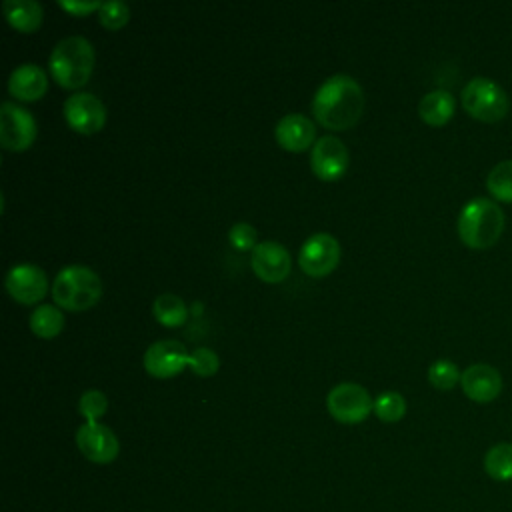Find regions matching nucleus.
I'll list each match as a JSON object with an SVG mask.
<instances>
[{
	"label": "nucleus",
	"mask_w": 512,
	"mask_h": 512,
	"mask_svg": "<svg viewBox=\"0 0 512 512\" xmlns=\"http://www.w3.org/2000/svg\"><path fill=\"white\" fill-rule=\"evenodd\" d=\"M364 90L356 78L338 72L328 76L314 92V118L330 130H346L358 122L364 112Z\"/></svg>",
	"instance_id": "nucleus-1"
},
{
	"label": "nucleus",
	"mask_w": 512,
	"mask_h": 512,
	"mask_svg": "<svg viewBox=\"0 0 512 512\" xmlns=\"http://www.w3.org/2000/svg\"><path fill=\"white\" fill-rule=\"evenodd\" d=\"M504 210L496 200L472 198L468 200L456 220V230L460 240L474 250H484L494 246L504 232Z\"/></svg>",
	"instance_id": "nucleus-2"
},
{
	"label": "nucleus",
	"mask_w": 512,
	"mask_h": 512,
	"mask_svg": "<svg viewBox=\"0 0 512 512\" xmlns=\"http://www.w3.org/2000/svg\"><path fill=\"white\" fill-rule=\"evenodd\" d=\"M94 62L96 54L90 40L86 36L72 34L54 44L48 58V68L60 86L80 88L92 76Z\"/></svg>",
	"instance_id": "nucleus-3"
},
{
	"label": "nucleus",
	"mask_w": 512,
	"mask_h": 512,
	"mask_svg": "<svg viewBox=\"0 0 512 512\" xmlns=\"http://www.w3.org/2000/svg\"><path fill=\"white\" fill-rule=\"evenodd\" d=\"M50 290L60 308L80 312L100 300L102 280L98 272L86 264H68L56 272Z\"/></svg>",
	"instance_id": "nucleus-4"
},
{
	"label": "nucleus",
	"mask_w": 512,
	"mask_h": 512,
	"mask_svg": "<svg viewBox=\"0 0 512 512\" xmlns=\"http://www.w3.org/2000/svg\"><path fill=\"white\" fill-rule=\"evenodd\" d=\"M462 108L480 122H498L508 114L510 102L504 88L486 76H474L460 92Z\"/></svg>",
	"instance_id": "nucleus-5"
},
{
	"label": "nucleus",
	"mask_w": 512,
	"mask_h": 512,
	"mask_svg": "<svg viewBox=\"0 0 512 512\" xmlns=\"http://www.w3.org/2000/svg\"><path fill=\"white\" fill-rule=\"evenodd\" d=\"M326 408L330 416L342 424H358L374 408L370 392L358 382H340L330 388L326 396Z\"/></svg>",
	"instance_id": "nucleus-6"
},
{
	"label": "nucleus",
	"mask_w": 512,
	"mask_h": 512,
	"mask_svg": "<svg viewBox=\"0 0 512 512\" xmlns=\"http://www.w3.org/2000/svg\"><path fill=\"white\" fill-rule=\"evenodd\" d=\"M36 118L24 106L6 100L0 106V144L6 150H26L36 140Z\"/></svg>",
	"instance_id": "nucleus-7"
},
{
	"label": "nucleus",
	"mask_w": 512,
	"mask_h": 512,
	"mask_svg": "<svg viewBox=\"0 0 512 512\" xmlns=\"http://www.w3.org/2000/svg\"><path fill=\"white\" fill-rule=\"evenodd\" d=\"M340 262V242L330 232L310 234L298 252V264L308 276H326Z\"/></svg>",
	"instance_id": "nucleus-8"
},
{
	"label": "nucleus",
	"mask_w": 512,
	"mask_h": 512,
	"mask_svg": "<svg viewBox=\"0 0 512 512\" xmlns=\"http://www.w3.org/2000/svg\"><path fill=\"white\" fill-rule=\"evenodd\" d=\"M68 126L80 134H94L106 122V106L92 92H74L62 104Z\"/></svg>",
	"instance_id": "nucleus-9"
},
{
	"label": "nucleus",
	"mask_w": 512,
	"mask_h": 512,
	"mask_svg": "<svg viewBox=\"0 0 512 512\" xmlns=\"http://www.w3.org/2000/svg\"><path fill=\"white\" fill-rule=\"evenodd\" d=\"M74 438L82 456L94 464H108L116 460L120 452L118 436L102 422H84L78 426Z\"/></svg>",
	"instance_id": "nucleus-10"
},
{
	"label": "nucleus",
	"mask_w": 512,
	"mask_h": 512,
	"mask_svg": "<svg viewBox=\"0 0 512 512\" xmlns=\"http://www.w3.org/2000/svg\"><path fill=\"white\" fill-rule=\"evenodd\" d=\"M350 166V152L346 144L334 136L324 134L316 138L310 152V168L322 180H338Z\"/></svg>",
	"instance_id": "nucleus-11"
},
{
	"label": "nucleus",
	"mask_w": 512,
	"mask_h": 512,
	"mask_svg": "<svg viewBox=\"0 0 512 512\" xmlns=\"http://www.w3.org/2000/svg\"><path fill=\"white\" fill-rule=\"evenodd\" d=\"M188 356L190 352L180 340L164 338V340L152 342L146 348L142 356V364H144V370L156 378H172L188 366Z\"/></svg>",
	"instance_id": "nucleus-12"
},
{
	"label": "nucleus",
	"mask_w": 512,
	"mask_h": 512,
	"mask_svg": "<svg viewBox=\"0 0 512 512\" xmlns=\"http://www.w3.org/2000/svg\"><path fill=\"white\" fill-rule=\"evenodd\" d=\"M4 286L8 294L18 300L20 304H34L40 302L48 292V278L46 272L32 262L14 264L4 278Z\"/></svg>",
	"instance_id": "nucleus-13"
},
{
	"label": "nucleus",
	"mask_w": 512,
	"mask_h": 512,
	"mask_svg": "<svg viewBox=\"0 0 512 512\" xmlns=\"http://www.w3.org/2000/svg\"><path fill=\"white\" fill-rule=\"evenodd\" d=\"M250 266L264 282H280L290 274L292 258L278 240H260L250 254Z\"/></svg>",
	"instance_id": "nucleus-14"
},
{
	"label": "nucleus",
	"mask_w": 512,
	"mask_h": 512,
	"mask_svg": "<svg viewBox=\"0 0 512 512\" xmlns=\"http://www.w3.org/2000/svg\"><path fill=\"white\" fill-rule=\"evenodd\" d=\"M460 386H462V392L472 402L486 404L496 400L498 394L502 392V376L494 366L478 362L464 368L460 376Z\"/></svg>",
	"instance_id": "nucleus-15"
},
{
	"label": "nucleus",
	"mask_w": 512,
	"mask_h": 512,
	"mask_svg": "<svg viewBox=\"0 0 512 512\" xmlns=\"http://www.w3.org/2000/svg\"><path fill=\"white\" fill-rule=\"evenodd\" d=\"M274 136L282 148L300 152L316 142V124L306 114L290 112L276 122Z\"/></svg>",
	"instance_id": "nucleus-16"
},
{
	"label": "nucleus",
	"mask_w": 512,
	"mask_h": 512,
	"mask_svg": "<svg viewBox=\"0 0 512 512\" xmlns=\"http://www.w3.org/2000/svg\"><path fill=\"white\" fill-rule=\"evenodd\" d=\"M48 90V74L40 64L22 62L8 76V92L18 100H38Z\"/></svg>",
	"instance_id": "nucleus-17"
},
{
	"label": "nucleus",
	"mask_w": 512,
	"mask_h": 512,
	"mask_svg": "<svg viewBox=\"0 0 512 512\" xmlns=\"http://www.w3.org/2000/svg\"><path fill=\"white\" fill-rule=\"evenodd\" d=\"M454 108H456L454 96L442 88L426 92L418 102V114L430 126L446 124L452 118Z\"/></svg>",
	"instance_id": "nucleus-18"
},
{
	"label": "nucleus",
	"mask_w": 512,
	"mask_h": 512,
	"mask_svg": "<svg viewBox=\"0 0 512 512\" xmlns=\"http://www.w3.org/2000/svg\"><path fill=\"white\" fill-rule=\"evenodd\" d=\"M2 12L10 26L20 32H34L44 18V10L38 0H4Z\"/></svg>",
	"instance_id": "nucleus-19"
},
{
	"label": "nucleus",
	"mask_w": 512,
	"mask_h": 512,
	"mask_svg": "<svg viewBox=\"0 0 512 512\" xmlns=\"http://www.w3.org/2000/svg\"><path fill=\"white\" fill-rule=\"evenodd\" d=\"M152 314L162 326L176 328L188 320V306L178 294L162 292L152 302Z\"/></svg>",
	"instance_id": "nucleus-20"
},
{
	"label": "nucleus",
	"mask_w": 512,
	"mask_h": 512,
	"mask_svg": "<svg viewBox=\"0 0 512 512\" xmlns=\"http://www.w3.org/2000/svg\"><path fill=\"white\" fill-rule=\"evenodd\" d=\"M28 326L38 338H54L64 328V314L58 304H38L28 318Z\"/></svg>",
	"instance_id": "nucleus-21"
},
{
	"label": "nucleus",
	"mask_w": 512,
	"mask_h": 512,
	"mask_svg": "<svg viewBox=\"0 0 512 512\" xmlns=\"http://www.w3.org/2000/svg\"><path fill=\"white\" fill-rule=\"evenodd\" d=\"M484 472L498 482L512 480V442H498L484 454Z\"/></svg>",
	"instance_id": "nucleus-22"
},
{
	"label": "nucleus",
	"mask_w": 512,
	"mask_h": 512,
	"mask_svg": "<svg viewBox=\"0 0 512 512\" xmlns=\"http://www.w3.org/2000/svg\"><path fill=\"white\" fill-rule=\"evenodd\" d=\"M486 188L498 202H512V160H502L486 176Z\"/></svg>",
	"instance_id": "nucleus-23"
},
{
	"label": "nucleus",
	"mask_w": 512,
	"mask_h": 512,
	"mask_svg": "<svg viewBox=\"0 0 512 512\" xmlns=\"http://www.w3.org/2000/svg\"><path fill=\"white\" fill-rule=\"evenodd\" d=\"M372 412L382 420V422H398L406 414V400L400 392L396 390H386L380 392L374 398V408Z\"/></svg>",
	"instance_id": "nucleus-24"
},
{
	"label": "nucleus",
	"mask_w": 512,
	"mask_h": 512,
	"mask_svg": "<svg viewBox=\"0 0 512 512\" xmlns=\"http://www.w3.org/2000/svg\"><path fill=\"white\" fill-rule=\"evenodd\" d=\"M460 376L462 372L458 370V366L448 360V358H440V360H434L430 366H428V382L438 388V390H450L454 388L456 384H460Z\"/></svg>",
	"instance_id": "nucleus-25"
},
{
	"label": "nucleus",
	"mask_w": 512,
	"mask_h": 512,
	"mask_svg": "<svg viewBox=\"0 0 512 512\" xmlns=\"http://www.w3.org/2000/svg\"><path fill=\"white\" fill-rule=\"evenodd\" d=\"M130 18V6L122 0H104L98 8V20L110 30L122 28Z\"/></svg>",
	"instance_id": "nucleus-26"
},
{
	"label": "nucleus",
	"mask_w": 512,
	"mask_h": 512,
	"mask_svg": "<svg viewBox=\"0 0 512 512\" xmlns=\"http://www.w3.org/2000/svg\"><path fill=\"white\" fill-rule=\"evenodd\" d=\"M108 410V396L102 390L90 388L78 400V412L84 416L86 422H98Z\"/></svg>",
	"instance_id": "nucleus-27"
},
{
	"label": "nucleus",
	"mask_w": 512,
	"mask_h": 512,
	"mask_svg": "<svg viewBox=\"0 0 512 512\" xmlns=\"http://www.w3.org/2000/svg\"><path fill=\"white\" fill-rule=\"evenodd\" d=\"M188 368L198 376H212L220 368V356L208 346H198L188 356Z\"/></svg>",
	"instance_id": "nucleus-28"
},
{
	"label": "nucleus",
	"mask_w": 512,
	"mask_h": 512,
	"mask_svg": "<svg viewBox=\"0 0 512 512\" xmlns=\"http://www.w3.org/2000/svg\"><path fill=\"white\" fill-rule=\"evenodd\" d=\"M228 240L234 248L238 250H254L256 248V240H258V232L250 222H234L228 230Z\"/></svg>",
	"instance_id": "nucleus-29"
},
{
	"label": "nucleus",
	"mask_w": 512,
	"mask_h": 512,
	"mask_svg": "<svg viewBox=\"0 0 512 512\" xmlns=\"http://www.w3.org/2000/svg\"><path fill=\"white\" fill-rule=\"evenodd\" d=\"M58 4H60V8L68 10L74 16H82L92 10L98 12V8H100L98 0H58Z\"/></svg>",
	"instance_id": "nucleus-30"
}]
</instances>
